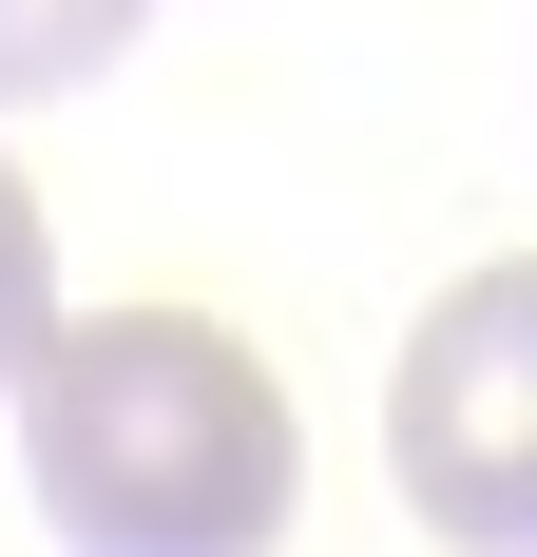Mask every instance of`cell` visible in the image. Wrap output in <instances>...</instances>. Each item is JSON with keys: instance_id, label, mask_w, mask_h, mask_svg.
Here are the masks:
<instances>
[{"instance_id": "obj_1", "label": "cell", "mask_w": 537, "mask_h": 557, "mask_svg": "<svg viewBox=\"0 0 537 557\" xmlns=\"http://www.w3.org/2000/svg\"><path fill=\"white\" fill-rule=\"evenodd\" d=\"M20 481L58 557H268L308 500V423L212 308H97L20 385Z\"/></svg>"}, {"instance_id": "obj_2", "label": "cell", "mask_w": 537, "mask_h": 557, "mask_svg": "<svg viewBox=\"0 0 537 557\" xmlns=\"http://www.w3.org/2000/svg\"><path fill=\"white\" fill-rule=\"evenodd\" d=\"M384 481L441 557H537V270H461L384 366Z\"/></svg>"}, {"instance_id": "obj_3", "label": "cell", "mask_w": 537, "mask_h": 557, "mask_svg": "<svg viewBox=\"0 0 537 557\" xmlns=\"http://www.w3.org/2000/svg\"><path fill=\"white\" fill-rule=\"evenodd\" d=\"M115 39H135V0H0V115L115 77Z\"/></svg>"}, {"instance_id": "obj_4", "label": "cell", "mask_w": 537, "mask_h": 557, "mask_svg": "<svg viewBox=\"0 0 537 557\" xmlns=\"http://www.w3.org/2000/svg\"><path fill=\"white\" fill-rule=\"evenodd\" d=\"M39 346H58V231L20 193V154H0V385H39Z\"/></svg>"}]
</instances>
